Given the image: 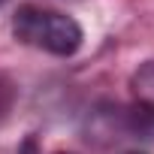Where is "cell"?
<instances>
[{"label": "cell", "mask_w": 154, "mask_h": 154, "mask_svg": "<svg viewBox=\"0 0 154 154\" xmlns=\"http://www.w3.org/2000/svg\"><path fill=\"white\" fill-rule=\"evenodd\" d=\"M12 33L24 45L42 48L57 57H69L82 45V27L72 15L54 12V9H39L33 3L18 6L12 15Z\"/></svg>", "instance_id": "obj_1"}, {"label": "cell", "mask_w": 154, "mask_h": 154, "mask_svg": "<svg viewBox=\"0 0 154 154\" xmlns=\"http://www.w3.org/2000/svg\"><path fill=\"white\" fill-rule=\"evenodd\" d=\"M133 94L139 97V103L145 109L154 112V60H148L136 75H133Z\"/></svg>", "instance_id": "obj_2"}, {"label": "cell", "mask_w": 154, "mask_h": 154, "mask_svg": "<svg viewBox=\"0 0 154 154\" xmlns=\"http://www.w3.org/2000/svg\"><path fill=\"white\" fill-rule=\"evenodd\" d=\"M121 154H142V151H121Z\"/></svg>", "instance_id": "obj_3"}, {"label": "cell", "mask_w": 154, "mask_h": 154, "mask_svg": "<svg viewBox=\"0 0 154 154\" xmlns=\"http://www.w3.org/2000/svg\"><path fill=\"white\" fill-rule=\"evenodd\" d=\"M57 154H69V151H57Z\"/></svg>", "instance_id": "obj_4"}, {"label": "cell", "mask_w": 154, "mask_h": 154, "mask_svg": "<svg viewBox=\"0 0 154 154\" xmlns=\"http://www.w3.org/2000/svg\"><path fill=\"white\" fill-rule=\"evenodd\" d=\"M0 3H3V0H0Z\"/></svg>", "instance_id": "obj_5"}]
</instances>
